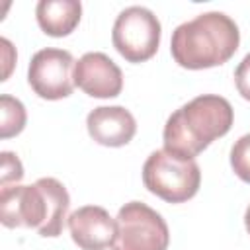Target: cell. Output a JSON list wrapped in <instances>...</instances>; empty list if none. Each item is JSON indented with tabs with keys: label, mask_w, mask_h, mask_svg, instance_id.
Listing matches in <instances>:
<instances>
[{
	"label": "cell",
	"mask_w": 250,
	"mask_h": 250,
	"mask_svg": "<svg viewBox=\"0 0 250 250\" xmlns=\"http://www.w3.org/2000/svg\"><path fill=\"white\" fill-rule=\"evenodd\" d=\"M70 197L57 178H39L31 186L0 189V219L8 229H37L41 236H59L64 227Z\"/></svg>",
	"instance_id": "obj_1"
},
{
	"label": "cell",
	"mask_w": 250,
	"mask_h": 250,
	"mask_svg": "<svg viewBox=\"0 0 250 250\" xmlns=\"http://www.w3.org/2000/svg\"><path fill=\"white\" fill-rule=\"evenodd\" d=\"M240 31L225 12H205L172 31L170 53L174 61L191 70L227 62L238 49Z\"/></svg>",
	"instance_id": "obj_2"
},
{
	"label": "cell",
	"mask_w": 250,
	"mask_h": 250,
	"mask_svg": "<svg viewBox=\"0 0 250 250\" xmlns=\"http://www.w3.org/2000/svg\"><path fill=\"white\" fill-rule=\"evenodd\" d=\"M232 105L217 94H203L176 109L162 131L164 148L186 158L197 156L232 127Z\"/></svg>",
	"instance_id": "obj_3"
},
{
	"label": "cell",
	"mask_w": 250,
	"mask_h": 250,
	"mask_svg": "<svg viewBox=\"0 0 250 250\" xmlns=\"http://www.w3.org/2000/svg\"><path fill=\"white\" fill-rule=\"evenodd\" d=\"M143 184L150 193L168 203H184L197 193L201 172L193 158L160 148L145 160Z\"/></svg>",
	"instance_id": "obj_4"
},
{
	"label": "cell",
	"mask_w": 250,
	"mask_h": 250,
	"mask_svg": "<svg viewBox=\"0 0 250 250\" xmlns=\"http://www.w3.org/2000/svg\"><path fill=\"white\" fill-rule=\"evenodd\" d=\"M111 250H166L170 230L160 213L143 201L125 203L115 217Z\"/></svg>",
	"instance_id": "obj_5"
},
{
	"label": "cell",
	"mask_w": 250,
	"mask_h": 250,
	"mask_svg": "<svg viewBox=\"0 0 250 250\" xmlns=\"http://www.w3.org/2000/svg\"><path fill=\"white\" fill-rule=\"evenodd\" d=\"M160 21L145 6H129L113 21L111 41L117 53L129 62L148 61L160 43Z\"/></svg>",
	"instance_id": "obj_6"
},
{
	"label": "cell",
	"mask_w": 250,
	"mask_h": 250,
	"mask_svg": "<svg viewBox=\"0 0 250 250\" xmlns=\"http://www.w3.org/2000/svg\"><path fill=\"white\" fill-rule=\"evenodd\" d=\"M74 59L68 51L47 47L31 57L27 82L43 100H62L74 90Z\"/></svg>",
	"instance_id": "obj_7"
},
{
	"label": "cell",
	"mask_w": 250,
	"mask_h": 250,
	"mask_svg": "<svg viewBox=\"0 0 250 250\" xmlns=\"http://www.w3.org/2000/svg\"><path fill=\"white\" fill-rule=\"evenodd\" d=\"M74 86L92 98H115L121 94L123 74L105 53L90 51L74 62Z\"/></svg>",
	"instance_id": "obj_8"
},
{
	"label": "cell",
	"mask_w": 250,
	"mask_h": 250,
	"mask_svg": "<svg viewBox=\"0 0 250 250\" xmlns=\"http://www.w3.org/2000/svg\"><path fill=\"white\" fill-rule=\"evenodd\" d=\"M115 219L100 205H84L68 215V230L82 250H104L115 240Z\"/></svg>",
	"instance_id": "obj_9"
},
{
	"label": "cell",
	"mask_w": 250,
	"mask_h": 250,
	"mask_svg": "<svg viewBox=\"0 0 250 250\" xmlns=\"http://www.w3.org/2000/svg\"><path fill=\"white\" fill-rule=\"evenodd\" d=\"M90 137L104 146H123L137 133V121L123 105H100L86 117Z\"/></svg>",
	"instance_id": "obj_10"
},
{
	"label": "cell",
	"mask_w": 250,
	"mask_h": 250,
	"mask_svg": "<svg viewBox=\"0 0 250 250\" xmlns=\"http://www.w3.org/2000/svg\"><path fill=\"white\" fill-rule=\"evenodd\" d=\"M80 14L82 4L78 0H39L35 6L37 23L51 37H62L74 31Z\"/></svg>",
	"instance_id": "obj_11"
},
{
	"label": "cell",
	"mask_w": 250,
	"mask_h": 250,
	"mask_svg": "<svg viewBox=\"0 0 250 250\" xmlns=\"http://www.w3.org/2000/svg\"><path fill=\"white\" fill-rule=\"evenodd\" d=\"M25 119L27 115H25L23 104L10 94H2L0 96V137L8 139L21 133L25 127Z\"/></svg>",
	"instance_id": "obj_12"
},
{
	"label": "cell",
	"mask_w": 250,
	"mask_h": 250,
	"mask_svg": "<svg viewBox=\"0 0 250 250\" xmlns=\"http://www.w3.org/2000/svg\"><path fill=\"white\" fill-rule=\"evenodd\" d=\"M230 166L234 174L250 184V133L242 135L230 148Z\"/></svg>",
	"instance_id": "obj_13"
},
{
	"label": "cell",
	"mask_w": 250,
	"mask_h": 250,
	"mask_svg": "<svg viewBox=\"0 0 250 250\" xmlns=\"http://www.w3.org/2000/svg\"><path fill=\"white\" fill-rule=\"evenodd\" d=\"M0 156H2V188L10 186V182H20L23 178V166L20 158L10 150H4Z\"/></svg>",
	"instance_id": "obj_14"
},
{
	"label": "cell",
	"mask_w": 250,
	"mask_h": 250,
	"mask_svg": "<svg viewBox=\"0 0 250 250\" xmlns=\"http://www.w3.org/2000/svg\"><path fill=\"white\" fill-rule=\"evenodd\" d=\"M234 84H236L238 94L250 102V53L244 55V59L238 62L234 70Z\"/></svg>",
	"instance_id": "obj_15"
},
{
	"label": "cell",
	"mask_w": 250,
	"mask_h": 250,
	"mask_svg": "<svg viewBox=\"0 0 250 250\" xmlns=\"http://www.w3.org/2000/svg\"><path fill=\"white\" fill-rule=\"evenodd\" d=\"M0 43H2V51H4V62H6V70H4V78L2 80H6L8 78V74H10V66H12V59L8 57V53H10V41L6 39V37H2L0 39Z\"/></svg>",
	"instance_id": "obj_16"
},
{
	"label": "cell",
	"mask_w": 250,
	"mask_h": 250,
	"mask_svg": "<svg viewBox=\"0 0 250 250\" xmlns=\"http://www.w3.org/2000/svg\"><path fill=\"white\" fill-rule=\"evenodd\" d=\"M244 227H246V230L250 234V205L246 207V213H244Z\"/></svg>",
	"instance_id": "obj_17"
}]
</instances>
